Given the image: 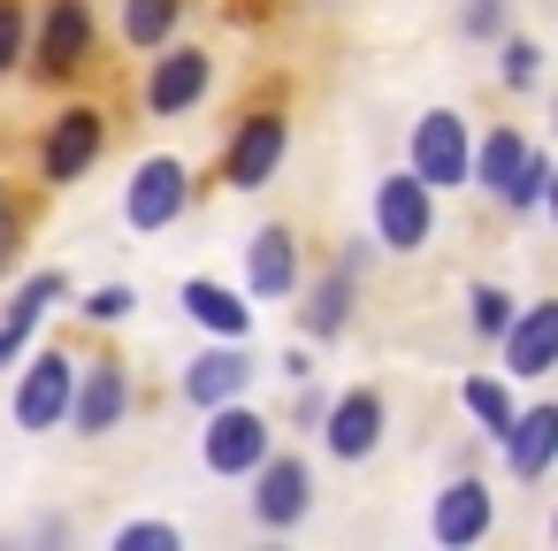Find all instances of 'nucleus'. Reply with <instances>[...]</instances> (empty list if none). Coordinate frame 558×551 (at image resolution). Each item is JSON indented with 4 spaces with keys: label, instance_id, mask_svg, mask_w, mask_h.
<instances>
[{
    "label": "nucleus",
    "instance_id": "1",
    "mask_svg": "<svg viewBox=\"0 0 558 551\" xmlns=\"http://www.w3.org/2000/svg\"><path fill=\"white\" fill-rule=\"evenodd\" d=\"M276 452V429L245 406V398H230V406H207V429H199V459L215 467V475H253L260 459Z\"/></svg>",
    "mask_w": 558,
    "mask_h": 551
},
{
    "label": "nucleus",
    "instance_id": "2",
    "mask_svg": "<svg viewBox=\"0 0 558 551\" xmlns=\"http://www.w3.org/2000/svg\"><path fill=\"white\" fill-rule=\"evenodd\" d=\"M184 207H192V169L177 154H146L123 184V223L131 230H169Z\"/></svg>",
    "mask_w": 558,
    "mask_h": 551
},
{
    "label": "nucleus",
    "instance_id": "3",
    "mask_svg": "<svg viewBox=\"0 0 558 551\" xmlns=\"http://www.w3.org/2000/svg\"><path fill=\"white\" fill-rule=\"evenodd\" d=\"M428 230H436V192H428L413 169L383 177V184H375V245H390V253H421Z\"/></svg>",
    "mask_w": 558,
    "mask_h": 551
},
{
    "label": "nucleus",
    "instance_id": "4",
    "mask_svg": "<svg viewBox=\"0 0 558 551\" xmlns=\"http://www.w3.org/2000/svg\"><path fill=\"white\" fill-rule=\"evenodd\" d=\"M489 528H497V490H489L482 475H459V482L436 490V505H428V536H436L444 551H474Z\"/></svg>",
    "mask_w": 558,
    "mask_h": 551
},
{
    "label": "nucleus",
    "instance_id": "5",
    "mask_svg": "<svg viewBox=\"0 0 558 551\" xmlns=\"http://www.w3.org/2000/svg\"><path fill=\"white\" fill-rule=\"evenodd\" d=\"M100 146H108V116H100V108H62V116L47 123V146H39L47 184H77V177L100 161Z\"/></svg>",
    "mask_w": 558,
    "mask_h": 551
},
{
    "label": "nucleus",
    "instance_id": "6",
    "mask_svg": "<svg viewBox=\"0 0 558 551\" xmlns=\"http://www.w3.org/2000/svg\"><path fill=\"white\" fill-rule=\"evenodd\" d=\"M466 154H474V139H466V116L436 108V116H421V123H413V177H421L428 192H451V184H466Z\"/></svg>",
    "mask_w": 558,
    "mask_h": 551
},
{
    "label": "nucleus",
    "instance_id": "7",
    "mask_svg": "<svg viewBox=\"0 0 558 551\" xmlns=\"http://www.w3.org/2000/svg\"><path fill=\"white\" fill-rule=\"evenodd\" d=\"M70 383H77V360H70V352H39V360L16 375V429H24V436L62 429V414H70Z\"/></svg>",
    "mask_w": 558,
    "mask_h": 551
},
{
    "label": "nucleus",
    "instance_id": "8",
    "mask_svg": "<svg viewBox=\"0 0 558 551\" xmlns=\"http://www.w3.org/2000/svg\"><path fill=\"white\" fill-rule=\"evenodd\" d=\"M306 513H314V475H306V459L268 452V459L253 467V520H260V528H299Z\"/></svg>",
    "mask_w": 558,
    "mask_h": 551
},
{
    "label": "nucleus",
    "instance_id": "9",
    "mask_svg": "<svg viewBox=\"0 0 558 551\" xmlns=\"http://www.w3.org/2000/svg\"><path fill=\"white\" fill-rule=\"evenodd\" d=\"M283 146H291V123H283L276 108H268V116H245L238 139H230V154H222V184L260 192V184L283 169Z\"/></svg>",
    "mask_w": 558,
    "mask_h": 551
},
{
    "label": "nucleus",
    "instance_id": "10",
    "mask_svg": "<svg viewBox=\"0 0 558 551\" xmlns=\"http://www.w3.org/2000/svg\"><path fill=\"white\" fill-rule=\"evenodd\" d=\"M131 414V375H123V360H93V368H77V383H70V429L77 436H108L116 421Z\"/></svg>",
    "mask_w": 558,
    "mask_h": 551
},
{
    "label": "nucleus",
    "instance_id": "11",
    "mask_svg": "<svg viewBox=\"0 0 558 551\" xmlns=\"http://www.w3.org/2000/svg\"><path fill=\"white\" fill-rule=\"evenodd\" d=\"M207 85H215V55L207 47H161V62L146 70V108L154 116H184V108L207 100Z\"/></svg>",
    "mask_w": 558,
    "mask_h": 551
},
{
    "label": "nucleus",
    "instance_id": "12",
    "mask_svg": "<svg viewBox=\"0 0 558 551\" xmlns=\"http://www.w3.org/2000/svg\"><path fill=\"white\" fill-rule=\"evenodd\" d=\"M85 55H93V9H85V0H47V24H39L32 70L62 85L70 70H85Z\"/></svg>",
    "mask_w": 558,
    "mask_h": 551
},
{
    "label": "nucleus",
    "instance_id": "13",
    "mask_svg": "<svg viewBox=\"0 0 558 551\" xmlns=\"http://www.w3.org/2000/svg\"><path fill=\"white\" fill-rule=\"evenodd\" d=\"M497 345H505V375H520V383L550 375V360H558V299L512 307V322H505Z\"/></svg>",
    "mask_w": 558,
    "mask_h": 551
},
{
    "label": "nucleus",
    "instance_id": "14",
    "mask_svg": "<svg viewBox=\"0 0 558 551\" xmlns=\"http://www.w3.org/2000/svg\"><path fill=\"white\" fill-rule=\"evenodd\" d=\"M253 391V352L238 345V337H215L207 352H192V368H184V398L207 414V406H230V398H245Z\"/></svg>",
    "mask_w": 558,
    "mask_h": 551
},
{
    "label": "nucleus",
    "instance_id": "15",
    "mask_svg": "<svg viewBox=\"0 0 558 551\" xmlns=\"http://www.w3.org/2000/svg\"><path fill=\"white\" fill-rule=\"evenodd\" d=\"M383 421H390V406H383V391H344V398H329L322 406V444L337 452V459H367L375 444H383Z\"/></svg>",
    "mask_w": 558,
    "mask_h": 551
},
{
    "label": "nucleus",
    "instance_id": "16",
    "mask_svg": "<svg viewBox=\"0 0 558 551\" xmlns=\"http://www.w3.org/2000/svg\"><path fill=\"white\" fill-rule=\"evenodd\" d=\"M360 268H367V245H352V253L306 291V307H299V337H314V345L344 337V322H352V291H360Z\"/></svg>",
    "mask_w": 558,
    "mask_h": 551
},
{
    "label": "nucleus",
    "instance_id": "17",
    "mask_svg": "<svg viewBox=\"0 0 558 551\" xmlns=\"http://www.w3.org/2000/svg\"><path fill=\"white\" fill-rule=\"evenodd\" d=\"M291 291H299V238L268 223L245 245V299H291Z\"/></svg>",
    "mask_w": 558,
    "mask_h": 551
},
{
    "label": "nucleus",
    "instance_id": "18",
    "mask_svg": "<svg viewBox=\"0 0 558 551\" xmlns=\"http://www.w3.org/2000/svg\"><path fill=\"white\" fill-rule=\"evenodd\" d=\"M497 444H505V467H512L520 482H543V467H550V452H558V406H520Z\"/></svg>",
    "mask_w": 558,
    "mask_h": 551
},
{
    "label": "nucleus",
    "instance_id": "19",
    "mask_svg": "<svg viewBox=\"0 0 558 551\" xmlns=\"http://www.w3.org/2000/svg\"><path fill=\"white\" fill-rule=\"evenodd\" d=\"M184 314L199 322V330H215V337H253V299L245 291H230V284H215V276H192L184 284Z\"/></svg>",
    "mask_w": 558,
    "mask_h": 551
},
{
    "label": "nucleus",
    "instance_id": "20",
    "mask_svg": "<svg viewBox=\"0 0 558 551\" xmlns=\"http://www.w3.org/2000/svg\"><path fill=\"white\" fill-rule=\"evenodd\" d=\"M520 161H527V139H520L512 123H497V131L466 154V184H482L489 200H505V184L520 177Z\"/></svg>",
    "mask_w": 558,
    "mask_h": 551
},
{
    "label": "nucleus",
    "instance_id": "21",
    "mask_svg": "<svg viewBox=\"0 0 558 551\" xmlns=\"http://www.w3.org/2000/svg\"><path fill=\"white\" fill-rule=\"evenodd\" d=\"M54 299H70V276H62V268H39V276H24V284L9 291V314H0V330L32 345V330L54 314Z\"/></svg>",
    "mask_w": 558,
    "mask_h": 551
},
{
    "label": "nucleus",
    "instance_id": "22",
    "mask_svg": "<svg viewBox=\"0 0 558 551\" xmlns=\"http://www.w3.org/2000/svg\"><path fill=\"white\" fill-rule=\"evenodd\" d=\"M177 24H184V0H123V39L131 47H169Z\"/></svg>",
    "mask_w": 558,
    "mask_h": 551
},
{
    "label": "nucleus",
    "instance_id": "23",
    "mask_svg": "<svg viewBox=\"0 0 558 551\" xmlns=\"http://www.w3.org/2000/svg\"><path fill=\"white\" fill-rule=\"evenodd\" d=\"M459 398H466V414L482 421V436H489V444H497V436H505V421L520 414V406H512V391H505L497 375H466V383H459Z\"/></svg>",
    "mask_w": 558,
    "mask_h": 551
},
{
    "label": "nucleus",
    "instance_id": "24",
    "mask_svg": "<svg viewBox=\"0 0 558 551\" xmlns=\"http://www.w3.org/2000/svg\"><path fill=\"white\" fill-rule=\"evenodd\" d=\"M543 200H550V154H535V146H527V161H520V177L505 184V200H497V207H512V215H535Z\"/></svg>",
    "mask_w": 558,
    "mask_h": 551
},
{
    "label": "nucleus",
    "instance_id": "25",
    "mask_svg": "<svg viewBox=\"0 0 558 551\" xmlns=\"http://www.w3.org/2000/svg\"><path fill=\"white\" fill-rule=\"evenodd\" d=\"M512 291L505 284H474V337H505V322H512Z\"/></svg>",
    "mask_w": 558,
    "mask_h": 551
},
{
    "label": "nucleus",
    "instance_id": "26",
    "mask_svg": "<svg viewBox=\"0 0 558 551\" xmlns=\"http://www.w3.org/2000/svg\"><path fill=\"white\" fill-rule=\"evenodd\" d=\"M32 47V16H24V0H0V77H9Z\"/></svg>",
    "mask_w": 558,
    "mask_h": 551
},
{
    "label": "nucleus",
    "instance_id": "27",
    "mask_svg": "<svg viewBox=\"0 0 558 551\" xmlns=\"http://www.w3.org/2000/svg\"><path fill=\"white\" fill-rule=\"evenodd\" d=\"M535 77H543V47L535 39H505V85L512 93H535Z\"/></svg>",
    "mask_w": 558,
    "mask_h": 551
},
{
    "label": "nucleus",
    "instance_id": "28",
    "mask_svg": "<svg viewBox=\"0 0 558 551\" xmlns=\"http://www.w3.org/2000/svg\"><path fill=\"white\" fill-rule=\"evenodd\" d=\"M184 536L169 528V520H123L116 528V551H177Z\"/></svg>",
    "mask_w": 558,
    "mask_h": 551
},
{
    "label": "nucleus",
    "instance_id": "29",
    "mask_svg": "<svg viewBox=\"0 0 558 551\" xmlns=\"http://www.w3.org/2000/svg\"><path fill=\"white\" fill-rule=\"evenodd\" d=\"M131 307H138V291H131V284H100V291L85 299V314H93V322H123Z\"/></svg>",
    "mask_w": 558,
    "mask_h": 551
},
{
    "label": "nucleus",
    "instance_id": "30",
    "mask_svg": "<svg viewBox=\"0 0 558 551\" xmlns=\"http://www.w3.org/2000/svg\"><path fill=\"white\" fill-rule=\"evenodd\" d=\"M505 9H512V0H466V16H459L466 39H497L505 32Z\"/></svg>",
    "mask_w": 558,
    "mask_h": 551
},
{
    "label": "nucleus",
    "instance_id": "31",
    "mask_svg": "<svg viewBox=\"0 0 558 551\" xmlns=\"http://www.w3.org/2000/svg\"><path fill=\"white\" fill-rule=\"evenodd\" d=\"M24 360V337H9V330H0V368H16Z\"/></svg>",
    "mask_w": 558,
    "mask_h": 551
},
{
    "label": "nucleus",
    "instance_id": "32",
    "mask_svg": "<svg viewBox=\"0 0 558 551\" xmlns=\"http://www.w3.org/2000/svg\"><path fill=\"white\" fill-rule=\"evenodd\" d=\"M0 223H9V184H0Z\"/></svg>",
    "mask_w": 558,
    "mask_h": 551
}]
</instances>
